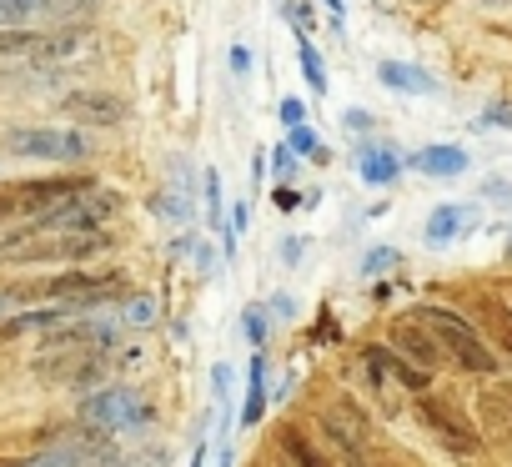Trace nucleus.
Masks as SVG:
<instances>
[{
    "label": "nucleus",
    "instance_id": "obj_1",
    "mask_svg": "<svg viewBox=\"0 0 512 467\" xmlns=\"http://www.w3.org/2000/svg\"><path fill=\"white\" fill-rule=\"evenodd\" d=\"M81 422L96 432V437H116V432H141L146 422H156V407L141 387L131 382H111V387H96L86 402H81Z\"/></svg>",
    "mask_w": 512,
    "mask_h": 467
},
{
    "label": "nucleus",
    "instance_id": "obj_2",
    "mask_svg": "<svg viewBox=\"0 0 512 467\" xmlns=\"http://www.w3.org/2000/svg\"><path fill=\"white\" fill-rule=\"evenodd\" d=\"M116 211H121V196L91 181L86 191H76V196L56 201L51 211L31 216L26 237H51V231H101V226H106V221H111Z\"/></svg>",
    "mask_w": 512,
    "mask_h": 467
},
{
    "label": "nucleus",
    "instance_id": "obj_3",
    "mask_svg": "<svg viewBox=\"0 0 512 467\" xmlns=\"http://www.w3.org/2000/svg\"><path fill=\"white\" fill-rule=\"evenodd\" d=\"M6 151L11 156H31V161L71 166V161H86L91 156V141L76 126H11L6 131Z\"/></svg>",
    "mask_w": 512,
    "mask_h": 467
},
{
    "label": "nucleus",
    "instance_id": "obj_4",
    "mask_svg": "<svg viewBox=\"0 0 512 467\" xmlns=\"http://www.w3.org/2000/svg\"><path fill=\"white\" fill-rule=\"evenodd\" d=\"M417 322H422V327L437 337V347H447L467 372H482V377H487V372L497 367V357L487 352V342H482V337L472 332V322H462L457 312H447V307H432V302H427V307H417Z\"/></svg>",
    "mask_w": 512,
    "mask_h": 467
},
{
    "label": "nucleus",
    "instance_id": "obj_5",
    "mask_svg": "<svg viewBox=\"0 0 512 467\" xmlns=\"http://www.w3.org/2000/svg\"><path fill=\"white\" fill-rule=\"evenodd\" d=\"M417 412H422L427 432H432L437 442H447L452 452H477V447H482V437L472 432V422H467L457 407H447L442 397H422V402H417Z\"/></svg>",
    "mask_w": 512,
    "mask_h": 467
},
{
    "label": "nucleus",
    "instance_id": "obj_6",
    "mask_svg": "<svg viewBox=\"0 0 512 467\" xmlns=\"http://www.w3.org/2000/svg\"><path fill=\"white\" fill-rule=\"evenodd\" d=\"M472 226H477V206H462V201H442V206H432V211H427V221H422V242L442 252V247L462 242Z\"/></svg>",
    "mask_w": 512,
    "mask_h": 467
},
{
    "label": "nucleus",
    "instance_id": "obj_7",
    "mask_svg": "<svg viewBox=\"0 0 512 467\" xmlns=\"http://www.w3.org/2000/svg\"><path fill=\"white\" fill-rule=\"evenodd\" d=\"M357 176L367 181V186H397V176H402V156L392 151V141H362L357 146Z\"/></svg>",
    "mask_w": 512,
    "mask_h": 467
},
{
    "label": "nucleus",
    "instance_id": "obj_8",
    "mask_svg": "<svg viewBox=\"0 0 512 467\" xmlns=\"http://www.w3.org/2000/svg\"><path fill=\"white\" fill-rule=\"evenodd\" d=\"M91 462H101V447L91 437H61V442L41 447L36 457H26L16 467H91Z\"/></svg>",
    "mask_w": 512,
    "mask_h": 467
},
{
    "label": "nucleus",
    "instance_id": "obj_9",
    "mask_svg": "<svg viewBox=\"0 0 512 467\" xmlns=\"http://www.w3.org/2000/svg\"><path fill=\"white\" fill-rule=\"evenodd\" d=\"M61 111L71 121H86V126H116V121H126V106L116 96H101V91H76V96L61 101Z\"/></svg>",
    "mask_w": 512,
    "mask_h": 467
},
{
    "label": "nucleus",
    "instance_id": "obj_10",
    "mask_svg": "<svg viewBox=\"0 0 512 467\" xmlns=\"http://www.w3.org/2000/svg\"><path fill=\"white\" fill-rule=\"evenodd\" d=\"M392 352H402V357H412V367H422V372H432L437 362H442V347H437V337L412 317V322H402V327H392Z\"/></svg>",
    "mask_w": 512,
    "mask_h": 467
},
{
    "label": "nucleus",
    "instance_id": "obj_11",
    "mask_svg": "<svg viewBox=\"0 0 512 467\" xmlns=\"http://www.w3.org/2000/svg\"><path fill=\"white\" fill-rule=\"evenodd\" d=\"M377 81H382L387 91H397V96H437V91H442L437 76L422 71V66H412V61H382V66H377Z\"/></svg>",
    "mask_w": 512,
    "mask_h": 467
},
{
    "label": "nucleus",
    "instance_id": "obj_12",
    "mask_svg": "<svg viewBox=\"0 0 512 467\" xmlns=\"http://www.w3.org/2000/svg\"><path fill=\"white\" fill-rule=\"evenodd\" d=\"M467 166H472V161H467V151H462V146H452V141H432V146L412 151V171L437 176V181H452V176H462Z\"/></svg>",
    "mask_w": 512,
    "mask_h": 467
},
{
    "label": "nucleus",
    "instance_id": "obj_13",
    "mask_svg": "<svg viewBox=\"0 0 512 467\" xmlns=\"http://www.w3.org/2000/svg\"><path fill=\"white\" fill-rule=\"evenodd\" d=\"M196 181H201V176H196L186 161H171V186H166V201H161V206H166V216H171L176 226H186V221L196 216Z\"/></svg>",
    "mask_w": 512,
    "mask_h": 467
},
{
    "label": "nucleus",
    "instance_id": "obj_14",
    "mask_svg": "<svg viewBox=\"0 0 512 467\" xmlns=\"http://www.w3.org/2000/svg\"><path fill=\"white\" fill-rule=\"evenodd\" d=\"M367 362H372L377 382H382V377H397L407 392H422V387H427V372H422V367H412V362H407L402 352H392V347H372V352H367Z\"/></svg>",
    "mask_w": 512,
    "mask_h": 467
},
{
    "label": "nucleus",
    "instance_id": "obj_15",
    "mask_svg": "<svg viewBox=\"0 0 512 467\" xmlns=\"http://www.w3.org/2000/svg\"><path fill=\"white\" fill-rule=\"evenodd\" d=\"M267 417V352L256 347L251 367H246V407H241V427H256Z\"/></svg>",
    "mask_w": 512,
    "mask_h": 467
},
{
    "label": "nucleus",
    "instance_id": "obj_16",
    "mask_svg": "<svg viewBox=\"0 0 512 467\" xmlns=\"http://www.w3.org/2000/svg\"><path fill=\"white\" fill-rule=\"evenodd\" d=\"M477 417H482V427H492V432H512V382H492V387H482V397H477Z\"/></svg>",
    "mask_w": 512,
    "mask_h": 467
},
{
    "label": "nucleus",
    "instance_id": "obj_17",
    "mask_svg": "<svg viewBox=\"0 0 512 467\" xmlns=\"http://www.w3.org/2000/svg\"><path fill=\"white\" fill-rule=\"evenodd\" d=\"M297 71L312 86V96H327V66H322V51L312 41H297Z\"/></svg>",
    "mask_w": 512,
    "mask_h": 467
},
{
    "label": "nucleus",
    "instance_id": "obj_18",
    "mask_svg": "<svg viewBox=\"0 0 512 467\" xmlns=\"http://www.w3.org/2000/svg\"><path fill=\"white\" fill-rule=\"evenodd\" d=\"M201 216H206V226H211V231H221V226H226V216H221V171H216V166H206V171H201Z\"/></svg>",
    "mask_w": 512,
    "mask_h": 467
},
{
    "label": "nucleus",
    "instance_id": "obj_19",
    "mask_svg": "<svg viewBox=\"0 0 512 467\" xmlns=\"http://www.w3.org/2000/svg\"><path fill=\"white\" fill-rule=\"evenodd\" d=\"M46 51V36L31 31V26H11L0 31V56H41Z\"/></svg>",
    "mask_w": 512,
    "mask_h": 467
},
{
    "label": "nucleus",
    "instance_id": "obj_20",
    "mask_svg": "<svg viewBox=\"0 0 512 467\" xmlns=\"http://www.w3.org/2000/svg\"><path fill=\"white\" fill-rule=\"evenodd\" d=\"M282 452H287V462H292V467H332V462H327V457L302 437V432H282Z\"/></svg>",
    "mask_w": 512,
    "mask_h": 467
},
{
    "label": "nucleus",
    "instance_id": "obj_21",
    "mask_svg": "<svg viewBox=\"0 0 512 467\" xmlns=\"http://www.w3.org/2000/svg\"><path fill=\"white\" fill-rule=\"evenodd\" d=\"M51 6V0H0V31H11V26H26L31 16H41Z\"/></svg>",
    "mask_w": 512,
    "mask_h": 467
},
{
    "label": "nucleus",
    "instance_id": "obj_22",
    "mask_svg": "<svg viewBox=\"0 0 512 467\" xmlns=\"http://www.w3.org/2000/svg\"><path fill=\"white\" fill-rule=\"evenodd\" d=\"M287 146L297 156H307V161H327V146H322V131L317 126H292L287 131Z\"/></svg>",
    "mask_w": 512,
    "mask_h": 467
},
{
    "label": "nucleus",
    "instance_id": "obj_23",
    "mask_svg": "<svg viewBox=\"0 0 512 467\" xmlns=\"http://www.w3.org/2000/svg\"><path fill=\"white\" fill-rule=\"evenodd\" d=\"M116 317H121V327H151L156 322V297H126L116 307Z\"/></svg>",
    "mask_w": 512,
    "mask_h": 467
},
{
    "label": "nucleus",
    "instance_id": "obj_24",
    "mask_svg": "<svg viewBox=\"0 0 512 467\" xmlns=\"http://www.w3.org/2000/svg\"><path fill=\"white\" fill-rule=\"evenodd\" d=\"M397 262H402V257H397V247H372V252L362 257V267H357V272H362L367 282H377V277H387Z\"/></svg>",
    "mask_w": 512,
    "mask_h": 467
},
{
    "label": "nucleus",
    "instance_id": "obj_25",
    "mask_svg": "<svg viewBox=\"0 0 512 467\" xmlns=\"http://www.w3.org/2000/svg\"><path fill=\"white\" fill-rule=\"evenodd\" d=\"M277 116H282L287 131H292V126H307V101H302V96H282V101H277Z\"/></svg>",
    "mask_w": 512,
    "mask_h": 467
},
{
    "label": "nucleus",
    "instance_id": "obj_26",
    "mask_svg": "<svg viewBox=\"0 0 512 467\" xmlns=\"http://www.w3.org/2000/svg\"><path fill=\"white\" fill-rule=\"evenodd\" d=\"M267 312H272V307H262V302L246 307V337H251V347L267 342Z\"/></svg>",
    "mask_w": 512,
    "mask_h": 467
},
{
    "label": "nucleus",
    "instance_id": "obj_27",
    "mask_svg": "<svg viewBox=\"0 0 512 467\" xmlns=\"http://www.w3.org/2000/svg\"><path fill=\"white\" fill-rule=\"evenodd\" d=\"M226 66H231V76H236V81H246V76H251V51H246L241 41H231V51H226Z\"/></svg>",
    "mask_w": 512,
    "mask_h": 467
},
{
    "label": "nucleus",
    "instance_id": "obj_28",
    "mask_svg": "<svg viewBox=\"0 0 512 467\" xmlns=\"http://www.w3.org/2000/svg\"><path fill=\"white\" fill-rule=\"evenodd\" d=\"M246 221H251V206H246V201H231V216H226V226H221V231L241 237V231H246Z\"/></svg>",
    "mask_w": 512,
    "mask_h": 467
},
{
    "label": "nucleus",
    "instance_id": "obj_29",
    "mask_svg": "<svg viewBox=\"0 0 512 467\" xmlns=\"http://www.w3.org/2000/svg\"><path fill=\"white\" fill-rule=\"evenodd\" d=\"M272 166H277V176H282V181H287V176H292V166H297V151H292V146H287V141H282V146H277V151H272Z\"/></svg>",
    "mask_w": 512,
    "mask_h": 467
},
{
    "label": "nucleus",
    "instance_id": "obj_30",
    "mask_svg": "<svg viewBox=\"0 0 512 467\" xmlns=\"http://www.w3.org/2000/svg\"><path fill=\"white\" fill-rule=\"evenodd\" d=\"M26 297H21V287H0V322L6 317H16V307H21Z\"/></svg>",
    "mask_w": 512,
    "mask_h": 467
},
{
    "label": "nucleus",
    "instance_id": "obj_31",
    "mask_svg": "<svg viewBox=\"0 0 512 467\" xmlns=\"http://www.w3.org/2000/svg\"><path fill=\"white\" fill-rule=\"evenodd\" d=\"M342 126H347V131H372V116H367V111H347Z\"/></svg>",
    "mask_w": 512,
    "mask_h": 467
},
{
    "label": "nucleus",
    "instance_id": "obj_32",
    "mask_svg": "<svg viewBox=\"0 0 512 467\" xmlns=\"http://www.w3.org/2000/svg\"><path fill=\"white\" fill-rule=\"evenodd\" d=\"M482 196H487V201H512V186H507V181H487Z\"/></svg>",
    "mask_w": 512,
    "mask_h": 467
},
{
    "label": "nucleus",
    "instance_id": "obj_33",
    "mask_svg": "<svg viewBox=\"0 0 512 467\" xmlns=\"http://www.w3.org/2000/svg\"><path fill=\"white\" fill-rule=\"evenodd\" d=\"M482 121H492V126H507V131H512V111H507V106H487V116H482Z\"/></svg>",
    "mask_w": 512,
    "mask_h": 467
},
{
    "label": "nucleus",
    "instance_id": "obj_34",
    "mask_svg": "<svg viewBox=\"0 0 512 467\" xmlns=\"http://www.w3.org/2000/svg\"><path fill=\"white\" fill-rule=\"evenodd\" d=\"M206 457H211V437H206V432H201V447H196V452H191V467H206Z\"/></svg>",
    "mask_w": 512,
    "mask_h": 467
},
{
    "label": "nucleus",
    "instance_id": "obj_35",
    "mask_svg": "<svg viewBox=\"0 0 512 467\" xmlns=\"http://www.w3.org/2000/svg\"><path fill=\"white\" fill-rule=\"evenodd\" d=\"M262 176H267V156H262V151H256V156H251V181H256V186H262Z\"/></svg>",
    "mask_w": 512,
    "mask_h": 467
},
{
    "label": "nucleus",
    "instance_id": "obj_36",
    "mask_svg": "<svg viewBox=\"0 0 512 467\" xmlns=\"http://www.w3.org/2000/svg\"><path fill=\"white\" fill-rule=\"evenodd\" d=\"M282 257H287V262H297V257H302V242H297V237H292V242H282Z\"/></svg>",
    "mask_w": 512,
    "mask_h": 467
},
{
    "label": "nucleus",
    "instance_id": "obj_37",
    "mask_svg": "<svg viewBox=\"0 0 512 467\" xmlns=\"http://www.w3.org/2000/svg\"><path fill=\"white\" fill-rule=\"evenodd\" d=\"M272 307H277V317H292V297L282 292V297H272Z\"/></svg>",
    "mask_w": 512,
    "mask_h": 467
},
{
    "label": "nucleus",
    "instance_id": "obj_38",
    "mask_svg": "<svg viewBox=\"0 0 512 467\" xmlns=\"http://www.w3.org/2000/svg\"><path fill=\"white\" fill-rule=\"evenodd\" d=\"M327 11H332V21L342 26V0H327Z\"/></svg>",
    "mask_w": 512,
    "mask_h": 467
},
{
    "label": "nucleus",
    "instance_id": "obj_39",
    "mask_svg": "<svg viewBox=\"0 0 512 467\" xmlns=\"http://www.w3.org/2000/svg\"><path fill=\"white\" fill-rule=\"evenodd\" d=\"M91 467H121V462H116V457H101V462H91Z\"/></svg>",
    "mask_w": 512,
    "mask_h": 467
}]
</instances>
